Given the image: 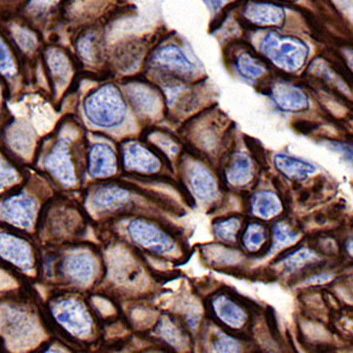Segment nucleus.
Here are the masks:
<instances>
[{
  "label": "nucleus",
  "instance_id": "423d86ee",
  "mask_svg": "<svg viewBox=\"0 0 353 353\" xmlns=\"http://www.w3.org/2000/svg\"><path fill=\"white\" fill-rule=\"evenodd\" d=\"M41 204L32 194L17 189L1 201V221L19 231L31 232L41 223Z\"/></svg>",
  "mask_w": 353,
  "mask_h": 353
},
{
  "label": "nucleus",
  "instance_id": "0eeeda50",
  "mask_svg": "<svg viewBox=\"0 0 353 353\" xmlns=\"http://www.w3.org/2000/svg\"><path fill=\"white\" fill-rule=\"evenodd\" d=\"M261 52L288 72H297L305 64L309 48L303 41L293 37L269 33L261 41Z\"/></svg>",
  "mask_w": 353,
  "mask_h": 353
},
{
  "label": "nucleus",
  "instance_id": "a211bd4d",
  "mask_svg": "<svg viewBox=\"0 0 353 353\" xmlns=\"http://www.w3.org/2000/svg\"><path fill=\"white\" fill-rule=\"evenodd\" d=\"M212 309L216 316L232 329H241L248 321L246 311L226 296L214 298L212 301Z\"/></svg>",
  "mask_w": 353,
  "mask_h": 353
},
{
  "label": "nucleus",
  "instance_id": "7ed1b4c3",
  "mask_svg": "<svg viewBox=\"0 0 353 353\" xmlns=\"http://www.w3.org/2000/svg\"><path fill=\"white\" fill-rule=\"evenodd\" d=\"M126 233L130 241L146 252L161 257L176 256L179 241L164 225L146 216H134L128 221Z\"/></svg>",
  "mask_w": 353,
  "mask_h": 353
},
{
  "label": "nucleus",
  "instance_id": "79ce46f5",
  "mask_svg": "<svg viewBox=\"0 0 353 353\" xmlns=\"http://www.w3.org/2000/svg\"><path fill=\"white\" fill-rule=\"evenodd\" d=\"M51 1H53V0H32L31 4L34 5L36 8H43V6L50 4Z\"/></svg>",
  "mask_w": 353,
  "mask_h": 353
},
{
  "label": "nucleus",
  "instance_id": "6e6552de",
  "mask_svg": "<svg viewBox=\"0 0 353 353\" xmlns=\"http://www.w3.org/2000/svg\"><path fill=\"white\" fill-rule=\"evenodd\" d=\"M121 165L125 172L136 176H159L164 170L165 159L149 143L137 139L124 141L119 146Z\"/></svg>",
  "mask_w": 353,
  "mask_h": 353
},
{
  "label": "nucleus",
  "instance_id": "aec40b11",
  "mask_svg": "<svg viewBox=\"0 0 353 353\" xmlns=\"http://www.w3.org/2000/svg\"><path fill=\"white\" fill-rule=\"evenodd\" d=\"M274 166L291 181H305L311 174L317 172V168L309 161L294 157L278 153L274 156Z\"/></svg>",
  "mask_w": 353,
  "mask_h": 353
},
{
  "label": "nucleus",
  "instance_id": "ddd939ff",
  "mask_svg": "<svg viewBox=\"0 0 353 353\" xmlns=\"http://www.w3.org/2000/svg\"><path fill=\"white\" fill-rule=\"evenodd\" d=\"M1 258L23 271H30L36 265L32 244L16 231L1 230Z\"/></svg>",
  "mask_w": 353,
  "mask_h": 353
},
{
  "label": "nucleus",
  "instance_id": "c85d7f7f",
  "mask_svg": "<svg viewBox=\"0 0 353 353\" xmlns=\"http://www.w3.org/2000/svg\"><path fill=\"white\" fill-rule=\"evenodd\" d=\"M237 68L241 76L250 81L258 79L259 77L266 72L264 65L256 61L252 56H250L249 53H243L239 56L237 61Z\"/></svg>",
  "mask_w": 353,
  "mask_h": 353
},
{
  "label": "nucleus",
  "instance_id": "20e7f679",
  "mask_svg": "<svg viewBox=\"0 0 353 353\" xmlns=\"http://www.w3.org/2000/svg\"><path fill=\"white\" fill-rule=\"evenodd\" d=\"M1 331L6 345L16 352L32 349L41 338L37 318L18 306L4 305L1 309Z\"/></svg>",
  "mask_w": 353,
  "mask_h": 353
},
{
  "label": "nucleus",
  "instance_id": "a878e982",
  "mask_svg": "<svg viewBox=\"0 0 353 353\" xmlns=\"http://www.w3.org/2000/svg\"><path fill=\"white\" fill-rule=\"evenodd\" d=\"M46 64L57 84H65L71 74L72 68L68 57L57 48H48L46 52Z\"/></svg>",
  "mask_w": 353,
  "mask_h": 353
},
{
  "label": "nucleus",
  "instance_id": "72a5a7b5",
  "mask_svg": "<svg viewBox=\"0 0 353 353\" xmlns=\"http://www.w3.org/2000/svg\"><path fill=\"white\" fill-rule=\"evenodd\" d=\"M77 51L81 59L88 63H93L96 59V41L92 34L83 37L77 44Z\"/></svg>",
  "mask_w": 353,
  "mask_h": 353
},
{
  "label": "nucleus",
  "instance_id": "473e14b6",
  "mask_svg": "<svg viewBox=\"0 0 353 353\" xmlns=\"http://www.w3.org/2000/svg\"><path fill=\"white\" fill-rule=\"evenodd\" d=\"M213 351L216 353H241L243 345L237 339L224 333H219L217 339L213 343Z\"/></svg>",
  "mask_w": 353,
  "mask_h": 353
},
{
  "label": "nucleus",
  "instance_id": "1a4fd4ad",
  "mask_svg": "<svg viewBox=\"0 0 353 353\" xmlns=\"http://www.w3.org/2000/svg\"><path fill=\"white\" fill-rule=\"evenodd\" d=\"M134 192L126 185L118 183L96 185L86 196L88 212L96 216L119 214L131 209Z\"/></svg>",
  "mask_w": 353,
  "mask_h": 353
},
{
  "label": "nucleus",
  "instance_id": "58836bf2",
  "mask_svg": "<svg viewBox=\"0 0 353 353\" xmlns=\"http://www.w3.org/2000/svg\"><path fill=\"white\" fill-rule=\"evenodd\" d=\"M353 21V0H336Z\"/></svg>",
  "mask_w": 353,
  "mask_h": 353
},
{
  "label": "nucleus",
  "instance_id": "dca6fc26",
  "mask_svg": "<svg viewBox=\"0 0 353 353\" xmlns=\"http://www.w3.org/2000/svg\"><path fill=\"white\" fill-rule=\"evenodd\" d=\"M59 205L61 206L50 210L46 221L39 224H51L52 231L54 232L53 234H59L63 230L65 231V234L68 236L73 234V231L79 232L81 224H84L81 213L70 204Z\"/></svg>",
  "mask_w": 353,
  "mask_h": 353
},
{
  "label": "nucleus",
  "instance_id": "6ab92c4d",
  "mask_svg": "<svg viewBox=\"0 0 353 353\" xmlns=\"http://www.w3.org/2000/svg\"><path fill=\"white\" fill-rule=\"evenodd\" d=\"M254 166L251 157L245 152H238L233 156L225 172L226 181L231 186L241 188L252 181Z\"/></svg>",
  "mask_w": 353,
  "mask_h": 353
},
{
  "label": "nucleus",
  "instance_id": "2f4dec72",
  "mask_svg": "<svg viewBox=\"0 0 353 353\" xmlns=\"http://www.w3.org/2000/svg\"><path fill=\"white\" fill-rule=\"evenodd\" d=\"M316 259H318V256L314 251L307 249V248H303L284 259V268L289 272H293Z\"/></svg>",
  "mask_w": 353,
  "mask_h": 353
},
{
  "label": "nucleus",
  "instance_id": "5701e85b",
  "mask_svg": "<svg viewBox=\"0 0 353 353\" xmlns=\"http://www.w3.org/2000/svg\"><path fill=\"white\" fill-rule=\"evenodd\" d=\"M251 213L254 217L269 221L276 217L283 210L281 199L276 193L269 190H261L251 198Z\"/></svg>",
  "mask_w": 353,
  "mask_h": 353
},
{
  "label": "nucleus",
  "instance_id": "cd10ccee",
  "mask_svg": "<svg viewBox=\"0 0 353 353\" xmlns=\"http://www.w3.org/2000/svg\"><path fill=\"white\" fill-rule=\"evenodd\" d=\"M241 221L238 217H230L214 224V234L223 243L233 244L237 241L238 232L241 231Z\"/></svg>",
  "mask_w": 353,
  "mask_h": 353
},
{
  "label": "nucleus",
  "instance_id": "e433bc0d",
  "mask_svg": "<svg viewBox=\"0 0 353 353\" xmlns=\"http://www.w3.org/2000/svg\"><path fill=\"white\" fill-rule=\"evenodd\" d=\"M16 39L17 43H18L19 46H21L23 50H25V51H30V50H33V48H36V39H34V37L26 32L24 30H19V31L16 33Z\"/></svg>",
  "mask_w": 353,
  "mask_h": 353
},
{
  "label": "nucleus",
  "instance_id": "b1692460",
  "mask_svg": "<svg viewBox=\"0 0 353 353\" xmlns=\"http://www.w3.org/2000/svg\"><path fill=\"white\" fill-rule=\"evenodd\" d=\"M157 334L171 347L184 352L189 349V338L185 334L181 326L176 325L169 317L161 318L156 330Z\"/></svg>",
  "mask_w": 353,
  "mask_h": 353
},
{
  "label": "nucleus",
  "instance_id": "4468645a",
  "mask_svg": "<svg viewBox=\"0 0 353 353\" xmlns=\"http://www.w3.org/2000/svg\"><path fill=\"white\" fill-rule=\"evenodd\" d=\"M126 96L132 105L133 110L141 117L156 118L163 110L161 94L146 83L132 81L125 86Z\"/></svg>",
  "mask_w": 353,
  "mask_h": 353
},
{
  "label": "nucleus",
  "instance_id": "412c9836",
  "mask_svg": "<svg viewBox=\"0 0 353 353\" xmlns=\"http://www.w3.org/2000/svg\"><path fill=\"white\" fill-rule=\"evenodd\" d=\"M245 17L253 24L269 26L283 24L285 19V12L276 5L251 3L245 8Z\"/></svg>",
  "mask_w": 353,
  "mask_h": 353
},
{
  "label": "nucleus",
  "instance_id": "c9c22d12",
  "mask_svg": "<svg viewBox=\"0 0 353 353\" xmlns=\"http://www.w3.org/2000/svg\"><path fill=\"white\" fill-rule=\"evenodd\" d=\"M1 73L8 78H11L17 73L14 61L8 51V46L4 43H1Z\"/></svg>",
  "mask_w": 353,
  "mask_h": 353
},
{
  "label": "nucleus",
  "instance_id": "f704fd0d",
  "mask_svg": "<svg viewBox=\"0 0 353 353\" xmlns=\"http://www.w3.org/2000/svg\"><path fill=\"white\" fill-rule=\"evenodd\" d=\"M324 145L333 152L338 153L343 161L353 166V145L343 141H327Z\"/></svg>",
  "mask_w": 353,
  "mask_h": 353
},
{
  "label": "nucleus",
  "instance_id": "f257e3e1",
  "mask_svg": "<svg viewBox=\"0 0 353 353\" xmlns=\"http://www.w3.org/2000/svg\"><path fill=\"white\" fill-rule=\"evenodd\" d=\"M81 131L68 124L58 131L56 141L43 158V168L48 176L64 189H77L81 184V161L78 149Z\"/></svg>",
  "mask_w": 353,
  "mask_h": 353
},
{
  "label": "nucleus",
  "instance_id": "ea45409f",
  "mask_svg": "<svg viewBox=\"0 0 353 353\" xmlns=\"http://www.w3.org/2000/svg\"><path fill=\"white\" fill-rule=\"evenodd\" d=\"M206 4L209 5V8L212 11H218L223 5L226 4L229 0H205Z\"/></svg>",
  "mask_w": 353,
  "mask_h": 353
},
{
  "label": "nucleus",
  "instance_id": "4c0bfd02",
  "mask_svg": "<svg viewBox=\"0 0 353 353\" xmlns=\"http://www.w3.org/2000/svg\"><path fill=\"white\" fill-rule=\"evenodd\" d=\"M332 278V274H330V273H321V274H314L312 277L307 278L304 284H305V285H318V284L327 283V281H331Z\"/></svg>",
  "mask_w": 353,
  "mask_h": 353
},
{
  "label": "nucleus",
  "instance_id": "9d476101",
  "mask_svg": "<svg viewBox=\"0 0 353 353\" xmlns=\"http://www.w3.org/2000/svg\"><path fill=\"white\" fill-rule=\"evenodd\" d=\"M57 268L58 273L68 284L84 289L96 281L99 273V261L91 251L72 250L61 258Z\"/></svg>",
  "mask_w": 353,
  "mask_h": 353
},
{
  "label": "nucleus",
  "instance_id": "bb28decb",
  "mask_svg": "<svg viewBox=\"0 0 353 353\" xmlns=\"http://www.w3.org/2000/svg\"><path fill=\"white\" fill-rule=\"evenodd\" d=\"M266 239L268 233L264 226L259 223H251L243 234V245L249 252H258L264 246Z\"/></svg>",
  "mask_w": 353,
  "mask_h": 353
},
{
  "label": "nucleus",
  "instance_id": "a19ab883",
  "mask_svg": "<svg viewBox=\"0 0 353 353\" xmlns=\"http://www.w3.org/2000/svg\"><path fill=\"white\" fill-rule=\"evenodd\" d=\"M345 53L346 61H347V64H349L350 68L353 71V51L352 50H345L344 51Z\"/></svg>",
  "mask_w": 353,
  "mask_h": 353
},
{
  "label": "nucleus",
  "instance_id": "c03bdc74",
  "mask_svg": "<svg viewBox=\"0 0 353 353\" xmlns=\"http://www.w3.org/2000/svg\"><path fill=\"white\" fill-rule=\"evenodd\" d=\"M43 353H64V352H61V351H59V350L51 349V350H48V351H45V352H43Z\"/></svg>",
  "mask_w": 353,
  "mask_h": 353
},
{
  "label": "nucleus",
  "instance_id": "4be33fe9",
  "mask_svg": "<svg viewBox=\"0 0 353 353\" xmlns=\"http://www.w3.org/2000/svg\"><path fill=\"white\" fill-rule=\"evenodd\" d=\"M128 253L118 254L111 257L109 264V272L113 281L118 284L130 285L133 284L141 276V270Z\"/></svg>",
  "mask_w": 353,
  "mask_h": 353
},
{
  "label": "nucleus",
  "instance_id": "c756f323",
  "mask_svg": "<svg viewBox=\"0 0 353 353\" xmlns=\"http://www.w3.org/2000/svg\"><path fill=\"white\" fill-rule=\"evenodd\" d=\"M23 181L21 170L8 161V157L1 158V190L16 189Z\"/></svg>",
  "mask_w": 353,
  "mask_h": 353
},
{
  "label": "nucleus",
  "instance_id": "f8f14e48",
  "mask_svg": "<svg viewBox=\"0 0 353 353\" xmlns=\"http://www.w3.org/2000/svg\"><path fill=\"white\" fill-rule=\"evenodd\" d=\"M186 184L193 197L205 204L217 201L219 186L217 179L204 164L197 161H188L184 164Z\"/></svg>",
  "mask_w": 353,
  "mask_h": 353
},
{
  "label": "nucleus",
  "instance_id": "f03ea898",
  "mask_svg": "<svg viewBox=\"0 0 353 353\" xmlns=\"http://www.w3.org/2000/svg\"><path fill=\"white\" fill-rule=\"evenodd\" d=\"M84 114L90 124L99 129H116L124 123L128 105L116 85L104 84L85 98Z\"/></svg>",
  "mask_w": 353,
  "mask_h": 353
},
{
  "label": "nucleus",
  "instance_id": "f3484780",
  "mask_svg": "<svg viewBox=\"0 0 353 353\" xmlns=\"http://www.w3.org/2000/svg\"><path fill=\"white\" fill-rule=\"evenodd\" d=\"M274 104L285 112H299L309 108V98L301 88L286 83H278L271 91Z\"/></svg>",
  "mask_w": 353,
  "mask_h": 353
},
{
  "label": "nucleus",
  "instance_id": "393cba45",
  "mask_svg": "<svg viewBox=\"0 0 353 353\" xmlns=\"http://www.w3.org/2000/svg\"><path fill=\"white\" fill-rule=\"evenodd\" d=\"M146 138H148L146 141L152 146L153 149L164 157L165 161L176 159V157L181 154V141L171 136L170 133L154 130V131H151Z\"/></svg>",
  "mask_w": 353,
  "mask_h": 353
},
{
  "label": "nucleus",
  "instance_id": "37998d69",
  "mask_svg": "<svg viewBox=\"0 0 353 353\" xmlns=\"http://www.w3.org/2000/svg\"><path fill=\"white\" fill-rule=\"evenodd\" d=\"M347 252L353 257V239L347 244Z\"/></svg>",
  "mask_w": 353,
  "mask_h": 353
},
{
  "label": "nucleus",
  "instance_id": "2eb2a0df",
  "mask_svg": "<svg viewBox=\"0 0 353 353\" xmlns=\"http://www.w3.org/2000/svg\"><path fill=\"white\" fill-rule=\"evenodd\" d=\"M152 63L163 72L171 73L181 78L192 76L196 71L194 64L176 45H166L159 48L153 54Z\"/></svg>",
  "mask_w": 353,
  "mask_h": 353
},
{
  "label": "nucleus",
  "instance_id": "7c9ffc66",
  "mask_svg": "<svg viewBox=\"0 0 353 353\" xmlns=\"http://www.w3.org/2000/svg\"><path fill=\"white\" fill-rule=\"evenodd\" d=\"M298 239L299 236L297 233L293 232L292 230L284 223H279L273 229L272 252L294 244Z\"/></svg>",
  "mask_w": 353,
  "mask_h": 353
},
{
  "label": "nucleus",
  "instance_id": "39448f33",
  "mask_svg": "<svg viewBox=\"0 0 353 353\" xmlns=\"http://www.w3.org/2000/svg\"><path fill=\"white\" fill-rule=\"evenodd\" d=\"M50 312L58 326L72 337L88 339L92 334V316L81 298L68 296L54 299Z\"/></svg>",
  "mask_w": 353,
  "mask_h": 353
},
{
  "label": "nucleus",
  "instance_id": "9b49d317",
  "mask_svg": "<svg viewBox=\"0 0 353 353\" xmlns=\"http://www.w3.org/2000/svg\"><path fill=\"white\" fill-rule=\"evenodd\" d=\"M121 157L111 145L97 141L86 150V172L97 181H108L119 171Z\"/></svg>",
  "mask_w": 353,
  "mask_h": 353
}]
</instances>
